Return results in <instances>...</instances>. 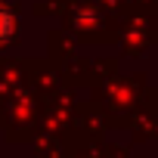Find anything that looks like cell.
<instances>
[{
	"instance_id": "6da1fadb",
	"label": "cell",
	"mask_w": 158,
	"mask_h": 158,
	"mask_svg": "<svg viewBox=\"0 0 158 158\" xmlns=\"http://www.w3.org/2000/svg\"><path fill=\"white\" fill-rule=\"evenodd\" d=\"M10 34H13V13L0 3V44H3Z\"/></svg>"
}]
</instances>
